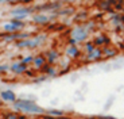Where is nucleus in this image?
Segmentation results:
<instances>
[{
	"mask_svg": "<svg viewBox=\"0 0 124 119\" xmlns=\"http://www.w3.org/2000/svg\"><path fill=\"white\" fill-rule=\"evenodd\" d=\"M77 43H78V42L76 41V39H73V38H70V39H69V45H70V46H76Z\"/></svg>",
	"mask_w": 124,
	"mask_h": 119,
	"instance_id": "obj_25",
	"label": "nucleus"
},
{
	"mask_svg": "<svg viewBox=\"0 0 124 119\" xmlns=\"http://www.w3.org/2000/svg\"><path fill=\"white\" fill-rule=\"evenodd\" d=\"M85 49H86L88 53H92V51L96 49V46H94L93 43H86V45H85Z\"/></svg>",
	"mask_w": 124,
	"mask_h": 119,
	"instance_id": "obj_20",
	"label": "nucleus"
},
{
	"mask_svg": "<svg viewBox=\"0 0 124 119\" xmlns=\"http://www.w3.org/2000/svg\"><path fill=\"white\" fill-rule=\"evenodd\" d=\"M88 37V30L86 27H78V28H73L71 30V38L73 39H76L77 42H82L85 41Z\"/></svg>",
	"mask_w": 124,
	"mask_h": 119,
	"instance_id": "obj_4",
	"label": "nucleus"
},
{
	"mask_svg": "<svg viewBox=\"0 0 124 119\" xmlns=\"http://www.w3.org/2000/svg\"><path fill=\"white\" fill-rule=\"evenodd\" d=\"M9 3V1H16V0H0V3Z\"/></svg>",
	"mask_w": 124,
	"mask_h": 119,
	"instance_id": "obj_26",
	"label": "nucleus"
},
{
	"mask_svg": "<svg viewBox=\"0 0 124 119\" xmlns=\"http://www.w3.org/2000/svg\"><path fill=\"white\" fill-rule=\"evenodd\" d=\"M49 20H50V19L47 18L46 15H42V14H40V15H35L34 16V22L37 23V25H46Z\"/></svg>",
	"mask_w": 124,
	"mask_h": 119,
	"instance_id": "obj_9",
	"label": "nucleus"
},
{
	"mask_svg": "<svg viewBox=\"0 0 124 119\" xmlns=\"http://www.w3.org/2000/svg\"><path fill=\"white\" fill-rule=\"evenodd\" d=\"M46 114L47 115H50V116H55V118H58V116H62L63 115V111H61V110H47L46 111Z\"/></svg>",
	"mask_w": 124,
	"mask_h": 119,
	"instance_id": "obj_15",
	"label": "nucleus"
},
{
	"mask_svg": "<svg viewBox=\"0 0 124 119\" xmlns=\"http://www.w3.org/2000/svg\"><path fill=\"white\" fill-rule=\"evenodd\" d=\"M14 107H15L16 110H20L27 114H32V115L46 112L42 107L38 106L34 100H30V99H16V102L14 103Z\"/></svg>",
	"mask_w": 124,
	"mask_h": 119,
	"instance_id": "obj_1",
	"label": "nucleus"
},
{
	"mask_svg": "<svg viewBox=\"0 0 124 119\" xmlns=\"http://www.w3.org/2000/svg\"><path fill=\"white\" fill-rule=\"evenodd\" d=\"M3 119H19V116L16 115V114H12V112H9V114H7V115L4 116Z\"/></svg>",
	"mask_w": 124,
	"mask_h": 119,
	"instance_id": "obj_21",
	"label": "nucleus"
},
{
	"mask_svg": "<svg viewBox=\"0 0 124 119\" xmlns=\"http://www.w3.org/2000/svg\"><path fill=\"white\" fill-rule=\"evenodd\" d=\"M42 118L43 119H70V118H66V116H58V118H55V116H50V115H45Z\"/></svg>",
	"mask_w": 124,
	"mask_h": 119,
	"instance_id": "obj_22",
	"label": "nucleus"
},
{
	"mask_svg": "<svg viewBox=\"0 0 124 119\" xmlns=\"http://www.w3.org/2000/svg\"><path fill=\"white\" fill-rule=\"evenodd\" d=\"M111 4L116 7V8H121V3H123V0H108Z\"/></svg>",
	"mask_w": 124,
	"mask_h": 119,
	"instance_id": "obj_18",
	"label": "nucleus"
},
{
	"mask_svg": "<svg viewBox=\"0 0 124 119\" xmlns=\"http://www.w3.org/2000/svg\"><path fill=\"white\" fill-rule=\"evenodd\" d=\"M109 43V39L107 37H97L94 38V41H93V45L94 46H101V45H108Z\"/></svg>",
	"mask_w": 124,
	"mask_h": 119,
	"instance_id": "obj_10",
	"label": "nucleus"
},
{
	"mask_svg": "<svg viewBox=\"0 0 124 119\" xmlns=\"http://www.w3.org/2000/svg\"><path fill=\"white\" fill-rule=\"evenodd\" d=\"M58 58V53L55 50H51V51H47V62L49 64H53L57 61Z\"/></svg>",
	"mask_w": 124,
	"mask_h": 119,
	"instance_id": "obj_13",
	"label": "nucleus"
},
{
	"mask_svg": "<svg viewBox=\"0 0 124 119\" xmlns=\"http://www.w3.org/2000/svg\"><path fill=\"white\" fill-rule=\"evenodd\" d=\"M45 72H47V75H49V76H54V75H55V70H54V69H50V68H45Z\"/></svg>",
	"mask_w": 124,
	"mask_h": 119,
	"instance_id": "obj_23",
	"label": "nucleus"
},
{
	"mask_svg": "<svg viewBox=\"0 0 124 119\" xmlns=\"http://www.w3.org/2000/svg\"><path fill=\"white\" fill-rule=\"evenodd\" d=\"M32 61H34V57H32V56H27V57H24V58H23L22 61H20V62L24 64V65H27V64L32 62Z\"/></svg>",
	"mask_w": 124,
	"mask_h": 119,
	"instance_id": "obj_17",
	"label": "nucleus"
},
{
	"mask_svg": "<svg viewBox=\"0 0 124 119\" xmlns=\"http://www.w3.org/2000/svg\"><path fill=\"white\" fill-rule=\"evenodd\" d=\"M0 99L3 102H7V103H15L16 102V95L14 94V91L11 89H6V91L0 92Z\"/></svg>",
	"mask_w": 124,
	"mask_h": 119,
	"instance_id": "obj_5",
	"label": "nucleus"
},
{
	"mask_svg": "<svg viewBox=\"0 0 124 119\" xmlns=\"http://www.w3.org/2000/svg\"><path fill=\"white\" fill-rule=\"evenodd\" d=\"M30 34L28 33H7V34H0V38L6 42L9 41H24V39H28Z\"/></svg>",
	"mask_w": 124,
	"mask_h": 119,
	"instance_id": "obj_3",
	"label": "nucleus"
},
{
	"mask_svg": "<svg viewBox=\"0 0 124 119\" xmlns=\"http://www.w3.org/2000/svg\"><path fill=\"white\" fill-rule=\"evenodd\" d=\"M9 69V65H0V72H7Z\"/></svg>",
	"mask_w": 124,
	"mask_h": 119,
	"instance_id": "obj_24",
	"label": "nucleus"
},
{
	"mask_svg": "<svg viewBox=\"0 0 124 119\" xmlns=\"http://www.w3.org/2000/svg\"><path fill=\"white\" fill-rule=\"evenodd\" d=\"M89 119H96V118H89Z\"/></svg>",
	"mask_w": 124,
	"mask_h": 119,
	"instance_id": "obj_27",
	"label": "nucleus"
},
{
	"mask_svg": "<svg viewBox=\"0 0 124 119\" xmlns=\"http://www.w3.org/2000/svg\"><path fill=\"white\" fill-rule=\"evenodd\" d=\"M9 69H11L14 73H16V75H22V73H24L26 70H27V65H24V64H22V62H14L12 65L9 66Z\"/></svg>",
	"mask_w": 124,
	"mask_h": 119,
	"instance_id": "obj_7",
	"label": "nucleus"
},
{
	"mask_svg": "<svg viewBox=\"0 0 124 119\" xmlns=\"http://www.w3.org/2000/svg\"><path fill=\"white\" fill-rule=\"evenodd\" d=\"M22 19H24V18H18V16H16V18L11 19V20H9V23H11V25H12L16 30H20V28L24 27V22H23Z\"/></svg>",
	"mask_w": 124,
	"mask_h": 119,
	"instance_id": "obj_8",
	"label": "nucleus"
},
{
	"mask_svg": "<svg viewBox=\"0 0 124 119\" xmlns=\"http://www.w3.org/2000/svg\"><path fill=\"white\" fill-rule=\"evenodd\" d=\"M102 54H104V56H108V57H112V56H115V54H116V51L112 50V49H105Z\"/></svg>",
	"mask_w": 124,
	"mask_h": 119,
	"instance_id": "obj_19",
	"label": "nucleus"
},
{
	"mask_svg": "<svg viewBox=\"0 0 124 119\" xmlns=\"http://www.w3.org/2000/svg\"><path fill=\"white\" fill-rule=\"evenodd\" d=\"M34 11V8H26V7H20V8H15L11 11V15H14L16 18H26L27 15H30Z\"/></svg>",
	"mask_w": 124,
	"mask_h": 119,
	"instance_id": "obj_6",
	"label": "nucleus"
},
{
	"mask_svg": "<svg viewBox=\"0 0 124 119\" xmlns=\"http://www.w3.org/2000/svg\"><path fill=\"white\" fill-rule=\"evenodd\" d=\"M102 56V53H101V50H99V49H94V50L92 51V53H88V56H86V58L88 60H99L100 57Z\"/></svg>",
	"mask_w": 124,
	"mask_h": 119,
	"instance_id": "obj_11",
	"label": "nucleus"
},
{
	"mask_svg": "<svg viewBox=\"0 0 124 119\" xmlns=\"http://www.w3.org/2000/svg\"><path fill=\"white\" fill-rule=\"evenodd\" d=\"M32 62H34L35 68H42L45 65V62H46V58L42 56H38V57H34V61Z\"/></svg>",
	"mask_w": 124,
	"mask_h": 119,
	"instance_id": "obj_12",
	"label": "nucleus"
},
{
	"mask_svg": "<svg viewBox=\"0 0 124 119\" xmlns=\"http://www.w3.org/2000/svg\"><path fill=\"white\" fill-rule=\"evenodd\" d=\"M68 56L71 57V58L78 57V56H80V50H78V47L77 46H70L68 49Z\"/></svg>",
	"mask_w": 124,
	"mask_h": 119,
	"instance_id": "obj_14",
	"label": "nucleus"
},
{
	"mask_svg": "<svg viewBox=\"0 0 124 119\" xmlns=\"http://www.w3.org/2000/svg\"><path fill=\"white\" fill-rule=\"evenodd\" d=\"M46 39V35H39L37 38H32V39H24V41H18L16 42V47H37L39 46L42 42Z\"/></svg>",
	"mask_w": 124,
	"mask_h": 119,
	"instance_id": "obj_2",
	"label": "nucleus"
},
{
	"mask_svg": "<svg viewBox=\"0 0 124 119\" xmlns=\"http://www.w3.org/2000/svg\"><path fill=\"white\" fill-rule=\"evenodd\" d=\"M99 7L101 9H109V8H111V3H109V1H107V0H104L102 3L99 4Z\"/></svg>",
	"mask_w": 124,
	"mask_h": 119,
	"instance_id": "obj_16",
	"label": "nucleus"
}]
</instances>
